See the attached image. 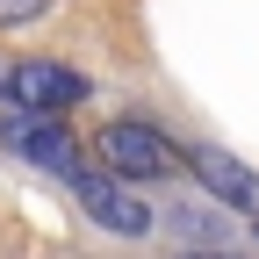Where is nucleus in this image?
Wrapping results in <instances>:
<instances>
[{
    "mask_svg": "<svg viewBox=\"0 0 259 259\" xmlns=\"http://www.w3.org/2000/svg\"><path fill=\"white\" fill-rule=\"evenodd\" d=\"M51 8V0H0V29H15V22H36Z\"/></svg>",
    "mask_w": 259,
    "mask_h": 259,
    "instance_id": "nucleus-6",
    "label": "nucleus"
},
{
    "mask_svg": "<svg viewBox=\"0 0 259 259\" xmlns=\"http://www.w3.org/2000/svg\"><path fill=\"white\" fill-rule=\"evenodd\" d=\"M94 151H101V166L122 173V180H173L187 166V151L166 130H151V122H108L101 137H94Z\"/></svg>",
    "mask_w": 259,
    "mask_h": 259,
    "instance_id": "nucleus-1",
    "label": "nucleus"
},
{
    "mask_svg": "<svg viewBox=\"0 0 259 259\" xmlns=\"http://www.w3.org/2000/svg\"><path fill=\"white\" fill-rule=\"evenodd\" d=\"M187 173L209 187V202L238 209V216H259V173L245 166V158L216 151V144H187Z\"/></svg>",
    "mask_w": 259,
    "mask_h": 259,
    "instance_id": "nucleus-5",
    "label": "nucleus"
},
{
    "mask_svg": "<svg viewBox=\"0 0 259 259\" xmlns=\"http://www.w3.org/2000/svg\"><path fill=\"white\" fill-rule=\"evenodd\" d=\"M65 187H72V202L101 223V231H122V238H144V231H151V209L122 187V173H108V166L87 173V166H79V173H65Z\"/></svg>",
    "mask_w": 259,
    "mask_h": 259,
    "instance_id": "nucleus-3",
    "label": "nucleus"
},
{
    "mask_svg": "<svg viewBox=\"0 0 259 259\" xmlns=\"http://www.w3.org/2000/svg\"><path fill=\"white\" fill-rule=\"evenodd\" d=\"M87 94H94V87L72 72V65H58V58H22L15 72H8V101H15V108H44V115H65V108H79Z\"/></svg>",
    "mask_w": 259,
    "mask_h": 259,
    "instance_id": "nucleus-4",
    "label": "nucleus"
},
{
    "mask_svg": "<svg viewBox=\"0 0 259 259\" xmlns=\"http://www.w3.org/2000/svg\"><path fill=\"white\" fill-rule=\"evenodd\" d=\"M0 151L22 158V166H44V173H79V137L65 130L58 115L44 108H15V115H0Z\"/></svg>",
    "mask_w": 259,
    "mask_h": 259,
    "instance_id": "nucleus-2",
    "label": "nucleus"
},
{
    "mask_svg": "<svg viewBox=\"0 0 259 259\" xmlns=\"http://www.w3.org/2000/svg\"><path fill=\"white\" fill-rule=\"evenodd\" d=\"M0 94H8V72H0Z\"/></svg>",
    "mask_w": 259,
    "mask_h": 259,
    "instance_id": "nucleus-7",
    "label": "nucleus"
}]
</instances>
